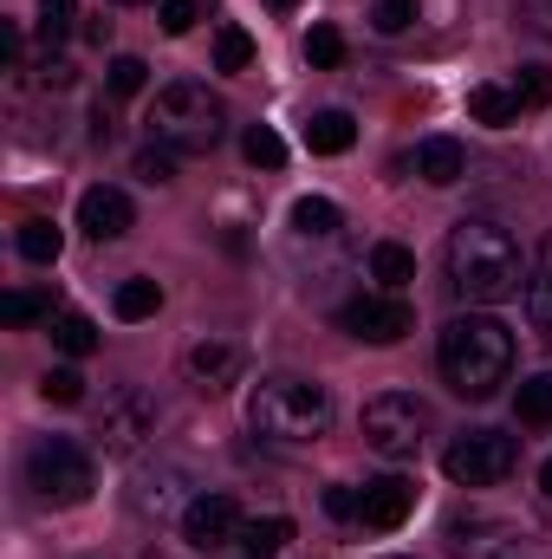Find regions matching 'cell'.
Here are the masks:
<instances>
[{
    "mask_svg": "<svg viewBox=\"0 0 552 559\" xmlns=\"http://www.w3.org/2000/svg\"><path fill=\"white\" fill-rule=\"evenodd\" d=\"M435 365L448 378L455 397L468 404H488L507 378H514V332L488 312H461L442 325V345H435Z\"/></svg>",
    "mask_w": 552,
    "mask_h": 559,
    "instance_id": "obj_1",
    "label": "cell"
},
{
    "mask_svg": "<svg viewBox=\"0 0 552 559\" xmlns=\"http://www.w3.org/2000/svg\"><path fill=\"white\" fill-rule=\"evenodd\" d=\"M527 280V261H520V241L501 228V222H455L448 235V286L468 299V306H501L514 299Z\"/></svg>",
    "mask_w": 552,
    "mask_h": 559,
    "instance_id": "obj_2",
    "label": "cell"
},
{
    "mask_svg": "<svg viewBox=\"0 0 552 559\" xmlns=\"http://www.w3.org/2000/svg\"><path fill=\"white\" fill-rule=\"evenodd\" d=\"M149 131H156V143H169L176 156H208L215 143L228 138V105H221L208 85L176 79V85L156 92V105H149Z\"/></svg>",
    "mask_w": 552,
    "mask_h": 559,
    "instance_id": "obj_3",
    "label": "cell"
},
{
    "mask_svg": "<svg viewBox=\"0 0 552 559\" xmlns=\"http://www.w3.org/2000/svg\"><path fill=\"white\" fill-rule=\"evenodd\" d=\"M248 423L274 442H312L332 423V397L325 384H305V378H261L248 397Z\"/></svg>",
    "mask_w": 552,
    "mask_h": 559,
    "instance_id": "obj_4",
    "label": "cell"
},
{
    "mask_svg": "<svg viewBox=\"0 0 552 559\" xmlns=\"http://www.w3.org/2000/svg\"><path fill=\"white\" fill-rule=\"evenodd\" d=\"M26 488H33L39 501H52V508H79V501H92L98 468H92V455H85L79 442L39 436V442L26 449Z\"/></svg>",
    "mask_w": 552,
    "mask_h": 559,
    "instance_id": "obj_5",
    "label": "cell"
},
{
    "mask_svg": "<svg viewBox=\"0 0 552 559\" xmlns=\"http://www.w3.org/2000/svg\"><path fill=\"white\" fill-rule=\"evenodd\" d=\"M514 462H520V442L501 436V429H461V436L442 449V475H448L455 488H494V481L514 475Z\"/></svg>",
    "mask_w": 552,
    "mask_h": 559,
    "instance_id": "obj_6",
    "label": "cell"
},
{
    "mask_svg": "<svg viewBox=\"0 0 552 559\" xmlns=\"http://www.w3.org/2000/svg\"><path fill=\"white\" fill-rule=\"evenodd\" d=\"M429 436V404L410 397V391H384L364 404V442L384 455V462H410Z\"/></svg>",
    "mask_w": 552,
    "mask_h": 559,
    "instance_id": "obj_7",
    "label": "cell"
},
{
    "mask_svg": "<svg viewBox=\"0 0 552 559\" xmlns=\"http://www.w3.org/2000/svg\"><path fill=\"white\" fill-rule=\"evenodd\" d=\"M338 325H345L358 345H397V338L416 332V312H410L404 293H358V299H345Z\"/></svg>",
    "mask_w": 552,
    "mask_h": 559,
    "instance_id": "obj_8",
    "label": "cell"
},
{
    "mask_svg": "<svg viewBox=\"0 0 552 559\" xmlns=\"http://www.w3.org/2000/svg\"><path fill=\"white\" fill-rule=\"evenodd\" d=\"M149 436H156V397L137 391V384L111 391V397H105V417H98V442H105L111 455H137Z\"/></svg>",
    "mask_w": 552,
    "mask_h": 559,
    "instance_id": "obj_9",
    "label": "cell"
},
{
    "mask_svg": "<svg viewBox=\"0 0 552 559\" xmlns=\"http://www.w3.org/2000/svg\"><path fill=\"white\" fill-rule=\"evenodd\" d=\"M448 554L455 559H514L520 554V527L514 521H494V514H455L442 527Z\"/></svg>",
    "mask_w": 552,
    "mask_h": 559,
    "instance_id": "obj_10",
    "label": "cell"
},
{
    "mask_svg": "<svg viewBox=\"0 0 552 559\" xmlns=\"http://www.w3.org/2000/svg\"><path fill=\"white\" fill-rule=\"evenodd\" d=\"M241 508L228 501V495H195L189 508H182V540L195 547V554H215V547H228V540H241Z\"/></svg>",
    "mask_w": 552,
    "mask_h": 559,
    "instance_id": "obj_11",
    "label": "cell"
},
{
    "mask_svg": "<svg viewBox=\"0 0 552 559\" xmlns=\"http://www.w3.org/2000/svg\"><path fill=\"white\" fill-rule=\"evenodd\" d=\"M416 508V481L404 475H384V481H364V495H358V521L364 527H377V534H391V527H404Z\"/></svg>",
    "mask_w": 552,
    "mask_h": 559,
    "instance_id": "obj_12",
    "label": "cell"
},
{
    "mask_svg": "<svg viewBox=\"0 0 552 559\" xmlns=\"http://www.w3.org/2000/svg\"><path fill=\"white\" fill-rule=\"evenodd\" d=\"M131 222H137V209H131V195L124 189H85V202H79V228L92 235V241H124L131 235Z\"/></svg>",
    "mask_w": 552,
    "mask_h": 559,
    "instance_id": "obj_13",
    "label": "cell"
},
{
    "mask_svg": "<svg viewBox=\"0 0 552 559\" xmlns=\"http://www.w3.org/2000/svg\"><path fill=\"white\" fill-rule=\"evenodd\" d=\"M189 378H195V391H228L235 378H241V352L228 345V338H202L195 352H189Z\"/></svg>",
    "mask_w": 552,
    "mask_h": 559,
    "instance_id": "obj_14",
    "label": "cell"
},
{
    "mask_svg": "<svg viewBox=\"0 0 552 559\" xmlns=\"http://www.w3.org/2000/svg\"><path fill=\"white\" fill-rule=\"evenodd\" d=\"M416 176L435 182V189H448V182L468 176V150H461L455 138H422L416 143Z\"/></svg>",
    "mask_w": 552,
    "mask_h": 559,
    "instance_id": "obj_15",
    "label": "cell"
},
{
    "mask_svg": "<svg viewBox=\"0 0 552 559\" xmlns=\"http://www.w3.org/2000/svg\"><path fill=\"white\" fill-rule=\"evenodd\" d=\"M527 319L552 345V228H547V241H540V254H533V274H527Z\"/></svg>",
    "mask_w": 552,
    "mask_h": 559,
    "instance_id": "obj_16",
    "label": "cell"
},
{
    "mask_svg": "<svg viewBox=\"0 0 552 559\" xmlns=\"http://www.w3.org/2000/svg\"><path fill=\"white\" fill-rule=\"evenodd\" d=\"M468 118L488 124V131L520 124V98H514V85H475V92H468Z\"/></svg>",
    "mask_w": 552,
    "mask_h": 559,
    "instance_id": "obj_17",
    "label": "cell"
},
{
    "mask_svg": "<svg viewBox=\"0 0 552 559\" xmlns=\"http://www.w3.org/2000/svg\"><path fill=\"white\" fill-rule=\"evenodd\" d=\"M371 280H377L384 293H404L416 280V254L404 241H377V248H371Z\"/></svg>",
    "mask_w": 552,
    "mask_h": 559,
    "instance_id": "obj_18",
    "label": "cell"
},
{
    "mask_svg": "<svg viewBox=\"0 0 552 559\" xmlns=\"http://www.w3.org/2000/svg\"><path fill=\"white\" fill-rule=\"evenodd\" d=\"M13 248L33 261V267H52L59 261V248H65V235H59V222H46V215H33V222H20V235H13Z\"/></svg>",
    "mask_w": 552,
    "mask_h": 559,
    "instance_id": "obj_19",
    "label": "cell"
},
{
    "mask_svg": "<svg viewBox=\"0 0 552 559\" xmlns=\"http://www.w3.org/2000/svg\"><path fill=\"white\" fill-rule=\"evenodd\" d=\"M305 143H312L319 156H345V150L358 143V124H351V111H319V118L305 124Z\"/></svg>",
    "mask_w": 552,
    "mask_h": 559,
    "instance_id": "obj_20",
    "label": "cell"
},
{
    "mask_svg": "<svg viewBox=\"0 0 552 559\" xmlns=\"http://www.w3.org/2000/svg\"><path fill=\"white\" fill-rule=\"evenodd\" d=\"M338 202H325V195H305V202H292V235H305V241H332L338 235Z\"/></svg>",
    "mask_w": 552,
    "mask_h": 559,
    "instance_id": "obj_21",
    "label": "cell"
},
{
    "mask_svg": "<svg viewBox=\"0 0 552 559\" xmlns=\"http://www.w3.org/2000/svg\"><path fill=\"white\" fill-rule=\"evenodd\" d=\"M52 345H59L65 358H92V352H98V325H92L85 312H59V319H52Z\"/></svg>",
    "mask_w": 552,
    "mask_h": 559,
    "instance_id": "obj_22",
    "label": "cell"
},
{
    "mask_svg": "<svg viewBox=\"0 0 552 559\" xmlns=\"http://www.w3.org/2000/svg\"><path fill=\"white\" fill-rule=\"evenodd\" d=\"M286 540H292V521H286V514H267V521H248V527H241L248 559H274Z\"/></svg>",
    "mask_w": 552,
    "mask_h": 559,
    "instance_id": "obj_23",
    "label": "cell"
},
{
    "mask_svg": "<svg viewBox=\"0 0 552 559\" xmlns=\"http://www.w3.org/2000/svg\"><path fill=\"white\" fill-rule=\"evenodd\" d=\"M111 306H118V319H131V325H137V319H149V312L163 306V286H156V280H124Z\"/></svg>",
    "mask_w": 552,
    "mask_h": 559,
    "instance_id": "obj_24",
    "label": "cell"
},
{
    "mask_svg": "<svg viewBox=\"0 0 552 559\" xmlns=\"http://www.w3.org/2000/svg\"><path fill=\"white\" fill-rule=\"evenodd\" d=\"M514 404H520V423H533V429H552V371L527 378Z\"/></svg>",
    "mask_w": 552,
    "mask_h": 559,
    "instance_id": "obj_25",
    "label": "cell"
},
{
    "mask_svg": "<svg viewBox=\"0 0 552 559\" xmlns=\"http://www.w3.org/2000/svg\"><path fill=\"white\" fill-rule=\"evenodd\" d=\"M248 59H254V39L241 26H221L215 33V72H248Z\"/></svg>",
    "mask_w": 552,
    "mask_h": 559,
    "instance_id": "obj_26",
    "label": "cell"
},
{
    "mask_svg": "<svg viewBox=\"0 0 552 559\" xmlns=\"http://www.w3.org/2000/svg\"><path fill=\"white\" fill-rule=\"evenodd\" d=\"M46 312H52V299H46V293H26V286L0 293V319H7V325H33V319H46Z\"/></svg>",
    "mask_w": 552,
    "mask_h": 559,
    "instance_id": "obj_27",
    "label": "cell"
},
{
    "mask_svg": "<svg viewBox=\"0 0 552 559\" xmlns=\"http://www.w3.org/2000/svg\"><path fill=\"white\" fill-rule=\"evenodd\" d=\"M72 26H79V0H39V39H46V52H52Z\"/></svg>",
    "mask_w": 552,
    "mask_h": 559,
    "instance_id": "obj_28",
    "label": "cell"
},
{
    "mask_svg": "<svg viewBox=\"0 0 552 559\" xmlns=\"http://www.w3.org/2000/svg\"><path fill=\"white\" fill-rule=\"evenodd\" d=\"M105 79H111V98H137L143 85H149V66H143L137 52H118Z\"/></svg>",
    "mask_w": 552,
    "mask_h": 559,
    "instance_id": "obj_29",
    "label": "cell"
},
{
    "mask_svg": "<svg viewBox=\"0 0 552 559\" xmlns=\"http://www.w3.org/2000/svg\"><path fill=\"white\" fill-rule=\"evenodd\" d=\"M514 98H520V111L552 105V72L547 66H520V72H514Z\"/></svg>",
    "mask_w": 552,
    "mask_h": 559,
    "instance_id": "obj_30",
    "label": "cell"
},
{
    "mask_svg": "<svg viewBox=\"0 0 552 559\" xmlns=\"http://www.w3.org/2000/svg\"><path fill=\"white\" fill-rule=\"evenodd\" d=\"M241 150H248V163H261V169H279V163H286V143H279V131H267V124H248Z\"/></svg>",
    "mask_w": 552,
    "mask_h": 559,
    "instance_id": "obj_31",
    "label": "cell"
},
{
    "mask_svg": "<svg viewBox=\"0 0 552 559\" xmlns=\"http://www.w3.org/2000/svg\"><path fill=\"white\" fill-rule=\"evenodd\" d=\"M305 59L325 66V72L345 66V33H338V26H312V33H305Z\"/></svg>",
    "mask_w": 552,
    "mask_h": 559,
    "instance_id": "obj_32",
    "label": "cell"
},
{
    "mask_svg": "<svg viewBox=\"0 0 552 559\" xmlns=\"http://www.w3.org/2000/svg\"><path fill=\"white\" fill-rule=\"evenodd\" d=\"M39 397H46V404H65V411H72V404H85V378L59 365V371H46V378H39Z\"/></svg>",
    "mask_w": 552,
    "mask_h": 559,
    "instance_id": "obj_33",
    "label": "cell"
},
{
    "mask_svg": "<svg viewBox=\"0 0 552 559\" xmlns=\"http://www.w3.org/2000/svg\"><path fill=\"white\" fill-rule=\"evenodd\" d=\"M131 169H137L143 182H169V176H176V150H169V143H143Z\"/></svg>",
    "mask_w": 552,
    "mask_h": 559,
    "instance_id": "obj_34",
    "label": "cell"
},
{
    "mask_svg": "<svg viewBox=\"0 0 552 559\" xmlns=\"http://www.w3.org/2000/svg\"><path fill=\"white\" fill-rule=\"evenodd\" d=\"M410 20H416V0H377L371 7V26L377 33H410Z\"/></svg>",
    "mask_w": 552,
    "mask_h": 559,
    "instance_id": "obj_35",
    "label": "cell"
},
{
    "mask_svg": "<svg viewBox=\"0 0 552 559\" xmlns=\"http://www.w3.org/2000/svg\"><path fill=\"white\" fill-rule=\"evenodd\" d=\"M195 20H202V7H195V0H163V33H176V39H182Z\"/></svg>",
    "mask_w": 552,
    "mask_h": 559,
    "instance_id": "obj_36",
    "label": "cell"
},
{
    "mask_svg": "<svg viewBox=\"0 0 552 559\" xmlns=\"http://www.w3.org/2000/svg\"><path fill=\"white\" fill-rule=\"evenodd\" d=\"M72 79H79V72H72V59H59V52H46V59H39V85H46V92H65Z\"/></svg>",
    "mask_w": 552,
    "mask_h": 559,
    "instance_id": "obj_37",
    "label": "cell"
},
{
    "mask_svg": "<svg viewBox=\"0 0 552 559\" xmlns=\"http://www.w3.org/2000/svg\"><path fill=\"white\" fill-rule=\"evenodd\" d=\"M325 514L332 521H358V495L351 488H325Z\"/></svg>",
    "mask_w": 552,
    "mask_h": 559,
    "instance_id": "obj_38",
    "label": "cell"
},
{
    "mask_svg": "<svg viewBox=\"0 0 552 559\" xmlns=\"http://www.w3.org/2000/svg\"><path fill=\"white\" fill-rule=\"evenodd\" d=\"M514 7H520V20H527L533 33H547L552 39V0H514Z\"/></svg>",
    "mask_w": 552,
    "mask_h": 559,
    "instance_id": "obj_39",
    "label": "cell"
},
{
    "mask_svg": "<svg viewBox=\"0 0 552 559\" xmlns=\"http://www.w3.org/2000/svg\"><path fill=\"white\" fill-rule=\"evenodd\" d=\"M0 52H7V66H20V52H26V39H20L13 20H0Z\"/></svg>",
    "mask_w": 552,
    "mask_h": 559,
    "instance_id": "obj_40",
    "label": "cell"
},
{
    "mask_svg": "<svg viewBox=\"0 0 552 559\" xmlns=\"http://www.w3.org/2000/svg\"><path fill=\"white\" fill-rule=\"evenodd\" d=\"M79 33H85V39H92V46H105V39H111V20H105V13H98V20H85V26H79Z\"/></svg>",
    "mask_w": 552,
    "mask_h": 559,
    "instance_id": "obj_41",
    "label": "cell"
},
{
    "mask_svg": "<svg viewBox=\"0 0 552 559\" xmlns=\"http://www.w3.org/2000/svg\"><path fill=\"white\" fill-rule=\"evenodd\" d=\"M540 508H547V514H552V462H547V468H540Z\"/></svg>",
    "mask_w": 552,
    "mask_h": 559,
    "instance_id": "obj_42",
    "label": "cell"
},
{
    "mask_svg": "<svg viewBox=\"0 0 552 559\" xmlns=\"http://www.w3.org/2000/svg\"><path fill=\"white\" fill-rule=\"evenodd\" d=\"M267 7H274V13H292V7H299V0H267Z\"/></svg>",
    "mask_w": 552,
    "mask_h": 559,
    "instance_id": "obj_43",
    "label": "cell"
},
{
    "mask_svg": "<svg viewBox=\"0 0 552 559\" xmlns=\"http://www.w3.org/2000/svg\"><path fill=\"white\" fill-rule=\"evenodd\" d=\"M111 7H143V0H111Z\"/></svg>",
    "mask_w": 552,
    "mask_h": 559,
    "instance_id": "obj_44",
    "label": "cell"
}]
</instances>
